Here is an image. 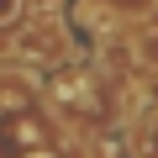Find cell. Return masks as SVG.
I'll return each instance as SVG.
<instances>
[{
  "mask_svg": "<svg viewBox=\"0 0 158 158\" xmlns=\"http://www.w3.org/2000/svg\"><path fill=\"white\" fill-rule=\"evenodd\" d=\"M0 158H79L37 95L0 85Z\"/></svg>",
  "mask_w": 158,
  "mask_h": 158,
  "instance_id": "obj_1",
  "label": "cell"
},
{
  "mask_svg": "<svg viewBox=\"0 0 158 158\" xmlns=\"http://www.w3.org/2000/svg\"><path fill=\"white\" fill-rule=\"evenodd\" d=\"M142 53H148V58L158 63V16H153V21L142 27Z\"/></svg>",
  "mask_w": 158,
  "mask_h": 158,
  "instance_id": "obj_2",
  "label": "cell"
},
{
  "mask_svg": "<svg viewBox=\"0 0 158 158\" xmlns=\"http://www.w3.org/2000/svg\"><path fill=\"white\" fill-rule=\"evenodd\" d=\"M111 6H116V11H121V16H142V11H148V6H153V0H111Z\"/></svg>",
  "mask_w": 158,
  "mask_h": 158,
  "instance_id": "obj_3",
  "label": "cell"
},
{
  "mask_svg": "<svg viewBox=\"0 0 158 158\" xmlns=\"http://www.w3.org/2000/svg\"><path fill=\"white\" fill-rule=\"evenodd\" d=\"M16 16H21V0H0V27L16 21Z\"/></svg>",
  "mask_w": 158,
  "mask_h": 158,
  "instance_id": "obj_4",
  "label": "cell"
}]
</instances>
